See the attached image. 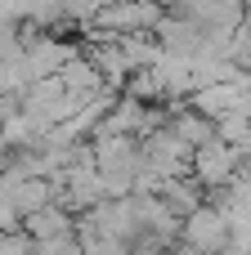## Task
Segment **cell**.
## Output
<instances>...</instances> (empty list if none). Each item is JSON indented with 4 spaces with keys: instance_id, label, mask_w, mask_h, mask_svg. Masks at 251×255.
I'll return each instance as SVG.
<instances>
[{
    "instance_id": "cell-1",
    "label": "cell",
    "mask_w": 251,
    "mask_h": 255,
    "mask_svg": "<svg viewBox=\"0 0 251 255\" xmlns=\"http://www.w3.org/2000/svg\"><path fill=\"white\" fill-rule=\"evenodd\" d=\"M238 161H243V152H238L234 143H225V139H207L202 148H193L189 175H193L202 188H225V184H234Z\"/></svg>"
},
{
    "instance_id": "cell-2",
    "label": "cell",
    "mask_w": 251,
    "mask_h": 255,
    "mask_svg": "<svg viewBox=\"0 0 251 255\" xmlns=\"http://www.w3.org/2000/svg\"><path fill=\"white\" fill-rule=\"evenodd\" d=\"M180 242L193 247V251H229V215H225L216 202H202L198 211L184 215Z\"/></svg>"
},
{
    "instance_id": "cell-3",
    "label": "cell",
    "mask_w": 251,
    "mask_h": 255,
    "mask_svg": "<svg viewBox=\"0 0 251 255\" xmlns=\"http://www.w3.org/2000/svg\"><path fill=\"white\" fill-rule=\"evenodd\" d=\"M27 54V67H31V76L40 81V76H58L63 72V63H72L76 54H81V45H72V40H58L54 31H45L36 45H27L22 49Z\"/></svg>"
},
{
    "instance_id": "cell-4",
    "label": "cell",
    "mask_w": 251,
    "mask_h": 255,
    "mask_svg": "<svg viewBox=\"0 0 251 255\" xmlns=\"http://www.w3.org/2000/svg\"><path fill=\"white\" fill-rule=\"evenodd\" d=\"M22 233H27L31 242H54V238H72V233H76V215H72V211H63L58 202H49V206H40V211L22 215Z\"/></svg>"
},
{
    "instance_id": "cell-5",
    "label": "cell",
    "mask_w": 251,
    "mask_h": 255,
    "mask_svg": "<svg viewBox=\"0 0 251 255\" xmlns=\"http://www.w3.org/2000/svg\"><path fill=\"white\" fill-rule=\"evenodd\" d=\"M58 81H63V85H67V94H72V99H81V103L108 90V81H103V72H99V67H94V63L85 58V49H81V54H76L72 63H63V72H58Z\"/></svg>"
},
{
    "instance_id": "cell-6",
    "label": "cell",
    "mask_w": 251,
    "mask_h": 255,
    "mask_svg": "<svg viewBox=\"0 0 251 255\" xmlns=\"http://www.w3.org/2000/svg\"><path fill=\"white\" fill-rule=\"evenodd\" d=\"M157 197H162L175 215H189V211H198V206L207 202V188H202L193 175H171V179H162Z\"/></svg>"
}]
</instances>
